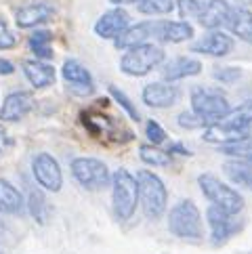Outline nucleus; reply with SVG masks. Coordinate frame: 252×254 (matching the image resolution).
<instances>
[{"instance_id": "0eeeda50", "label": "nucleus", "mask_w": 252, "mask_h": 254, "mask_svg": "<svg viewBox=\"0 0 252 254\" xmlns=\"http://www.w3.org/2000/svg\"><path fill=\"white\" fill-rule=\"evenodd\" d=\"M69 170L71 177L76 179V183L88 189V191H99V189L112 185V172L105 162H101L99 158H91V156L74 158L69 164Z\"/></svg>"}, {"instance_id": "2f4dec72", "label": "nucleus", "mask_w": 252, "mask_h": 254, "mask_svg": "<svg viewBox=\"0 0 252 254\" xmlns=\"http://www.w3.org/2000/svg\"><path fill=\"white\" fill-rule=\"evenodd\" d=\"M177 8H179V15L185 21H189V19H197L202 15L204 2L202 0H177Z\"/></svg>"}, {"instance_id": "dca6fc26", "label": "nucleus", "mask_w": 252, "mask_h": 254, "mask_svg": "<svg viewBox=\"0 0 252 254\" xmlns=\"http://www.w3.org/2000/svg\"><path fill=\"white\" fill-rule=\"evenodd\" d=\"M202 61L195 59V57H175L164 63L162 67V80L166 82H179V80H185V78H193L197 74H202Z\"/></svg>"}, {"instance_id": "cd10ccee", "label": "nucleus", "mask_w": 252, "mask_h": 254, "mask_svg": "<svg viewBox=\"0 0 252 254\" xmlns=\"http://www.w3.org/2000/svg\"><path fill=\"white\" fill-rule=\"evenodd\" d=\"M139 13L149 15V17H162V15H170L177 8L175 0H139L137 2Z\"/></svg>"}, {"instance_id": "f8f14e48", "label": "nucleus", "mask_w": 252, "mask_h": 254, "mask_svg": "<svg viewBox=\"0 0 252 254\" xmlns=\"http://www.w3.org/2000/svg\"><path fill=\"white\" fill-rule=\"evenodd\" d=\"M61 76L67 88L78 97H91L95 93V80L78 59H67L61 67Z\"/></svg>"}, {"instance_id": "7ed1b4c3", "label": "nucleus", "mask_w": 252, "mask_h": 254, "mask_svg": "<svg viewBox=\"0 0 252 254\" xmlns=\"http://www.w3.org/2000/svg\"><path fill=\"white\" fill-rule=\"evenodd\" d=\"M168 231L189 242H200L204 238L202 212L193 199H179L168 210Z\"/></svg>"}, {"instance_id": "393cba45", "label": "nucleus", "mask_w": 252, "mask_h": 254, "mask_svg": "<svg viewBox=\"0 0 252 254\" xmlns=\"http://www.w3.org/2000/svg\"><path fill=\"white\" fill-rule=\"evenodd\" d=\"M25 204L30 208V214L34 216V221L38 225H47L51 219V206L47 202V195H44L38 187H30L28 189V199Z\"/></svg>"}, {"instance_id": "b1692460", "label": "nucleus", "mask_w": 252, "mask_h": 254, "mask_svg": "<svg viewBox=\"0 0 252 254\" xmlns=\"http://www.w3.org/2000/svg\"><path fill=\"white\" fill-rule=\"evenodd\" d=\"M223 172L233 185L244 187V189H248V191H252V162H248L246 158L225 162Z\"/></svg>"}, {"instance_id": "a878e982", "label": "nucleus", "mask_w": 252, "mask_h": 254, "mask_svg": "<svg viewBox=\"0 0 252 254\" xmlns=\"http://www.w3.org/2000/svg\"><path fill=\"white\" fill-rule=\"evenodd\" d=\"M139 158H141L143 164H147V166L166 168V166H170V162H173V153L168 149H160L158 145L145 143L139 147Z\"/></svg>"}, {"instance_id": "f704fd0d", "label": "nucleus", "mask_w": 252, "mask_h": 254, "mask_svg": "<svg viewBox=\"0 0 252 254\" xmlns=\"http://www.w3.org/2000/svg\"><path fill=\"white\" fill-rule=\"evenodd\" d=\"M15 44H17L15 34L6 28V23H4V21H0V49L6 51V49H13Z\"/></svg>"}, {"instance_id": "1a4fd4ad", "label": "nucleus", "mask_w": 252, "mask_h": 254, "mask_svg": "<svg viewBox=\"0 0 252 254\" xmlns=\"http://www.w3.org/2000/svg\"><path fill=\"white\" fill-rule=\"evenodd\" d=\"M238 214H231L223 208L210 204L208 210H206V219H208V225H210V242L214 246H221L227 240H231L236 235L242 225H238Z\"/></svg>"}, {"instance_id": "37998d69", "label": "nucleus", "mask_w": 252, "mask_h": 254, "mask_svg": "<svg viewBox=\"0 0 252 254\" xmlns=\"http://www.w3.org/2000/svg\"><path fill=\"white\" fill-rule=\"evenodd\" d=\"M0 254H4V252H2V250H0Z\"/></svg>"}, {"instance_id": "9d476101", "label": "nucleus", "mask_w": 252, "mask_h": 254, "mask_svg": "<svg viewBox=\"0 0 252 254\" xmlns=\"http://www.w3.org/2000/svg\"><path fill=\"white\" fill-rule=\"evenodd\" d=\"M236 47L231 34H225L223 30H208L202 38L191 42L189 51L197 53V55H208V57H227Z\"/></svg>"}, {"instance_id": "2eb2a0df", "label": "nucleus", "mask_w": 252, "mask_h": 254, "mask_svg": "<svg viewBox=\"0 0 252 254\" xmlns=\"http://www.w3.org/2000/svg\"><path fill=\"white\" fill-rule=\"evenodd\" d=\"M34 95L30 90H17V93L6 95L0 107V122H19L32 112Z\"/></svg>"}, {"instance_id": "4be33fe9", "label": "nucleus", "mask_w": 252, "mask_h": 254, "mask_svg": "<svg viewBox=\"0 0 252 254\" xmlns=\"http://www.w3.org/2000/svg\"><path fill=\"white\" fill-rule=\"evenodd\" d=\"M25 197L11 181L0 179V212L2 214H23Z\"/></svg>"}, {"instance_id": "20e7f679", "label": "nucleus", "mask_w": 252, "mask_h": 254, "mask_svg": "<svg viewBox=\"0 0 252 254\" xmlns=\"http://www.w3.org/2000/svg\"><path fill=\"white\" fill-rule=\"evenodd\" d=\"M166 61V51L154 42H145L139 47H132L124 51L120 59V71L130 78H141L147 76L149 71H154Z\"/></svg>"}, {"instance_id": "6ab92c4d", "label": "nucleus", "mask_w": 252, "mask_h": 254, "mask_svg": "<svg viewBox=\"0 0 252 254\" xmlns=\"http://www.w3.org/2000/svg\"><path fill=\"white\" fill-rule=\"evenodd\" d=\"M53 6L47 2H30L17 8L15 13V21L19 28H36V25H42L53 19Z\"/></svg>"}, {"instance_id": "f03ea898", "label": "nucleus", "mask_w": 252, "mask_h": 254, "mask_svg": "<svg viewBox=\"0 0 252 254\" xmlns=\"http://www.w3.org/2000/svg\"><path fill=\"white\" fill-rule=\"evenodd\" d=\"M112 206L118 221H130L139 208V183L137 175H130L126 168L112 172Z\"/></svg>"}, {"instance_id": "7c9ffc66", "label": "nucleus", "mask_w": 252, "mask_h": 254, "mask_svg": "<svg viewBox=\"0 0 252 254\" xmlns=\"http://www.w3.org/2000/svg\"><path fill=\"white\" fill-rule=\"evenodd\" d=\"M177 124L181 126V128H185V130H197V128H202V130H204L206 126H210L202 116H197L193 110L179 114V116H177Z\"/></svg>"}, {"instance_id": "423d86ee", "label": "nucleus", "mask_w": 252, "mask_h": 254, "mask_svg": "<svg viewBox=\"0 0 252 254\" xmlns=\"http://www.w3.org/2000/svg\"><path fill=\"white\" fill-rule=\"evenodd\" d=\"M189 101H191V110L208 124L223 120L231 112L229 99L214 86H193L189 90Z\"/></svg>"}, {"instance_id": "ddd939ff", "label": "nucleus", "mask_w": 252, "mask_h": 254, "mask_svg": "<svg viewBox=\"0 0 252 254\" xmlns=\"http://www.w3.org/2000/svg\"><path fill=\"white\" fill-rule=\"evenodd\" d=\"M130 25V15L122 6H114L110 11H105L99 19L95 21V36L103 40H114L118 34H122Z\"/></svg>"}, {"instance_id": "412c9836", "label": "nucleus", "mask_w": 252, "mask_h": 254, "mask_svg": "<svg viewBox=\"0 0 252 254\" xmlns=\"http://www.w3.org/2000/svg\"><path fill=\"white\" fill-rule=\"evenodd\" d=\"M23 74L34 88H47L51 84H55V78H57L55 67H53L51 63H47L44 59L23 61Z\"/></svg>"}, {"instance_id": "c9c22d12", "label": "nucleus", "mask_w": 252, "mask_h": 254, "mask_svg": "<svg viewBox=\"0 0 252 254\" xmlns=\"http://www.w3.org/2000/svg\"><path fill=\"white\" fill-rule=\"evenodd\" d=\"M168 151L170 153H177V156H191V151H189L185 145H181V143H170L168 145Z\"/></svg>"}, {"instance_id": "58836bf2", "label": "nucleus", "mask_w": 252, "mask_h": 254, "mask_svg": "<svg viewBox=\"0 0 252 254\" xmlns=\"http://www.w3.org/2000/svg\"><path fill=\"white\" fill-rule=\"evenodd\" d=\"M114 6H124V4H137L139 0H110Z\"/></svg>"}, {"instance_id": "ea45409f", "label": "nucleus", "mask_w": 252, "mask_h": 254, "mask_svg": "<svg viewBox=\"0 0 252 254\" xmlns=\"http://www.w3.org/2000/svg\"><path fill=\"white\" fill-rule=\"evenodd\" d=\"M252 4V0H236V6H242V8H248Z\"/></svg>"}, {"instance_id": "c756f323", "label": "nucleus", "mask_w": 252, "mask_h": 254, "mask_svg": "<svg viewBox=\"0 0 252 254\" xmlns=\"http://www.w3.org/2000/svg\"><path fill=\"white\" fill-rule=\"evenodd\" d=\"M107 90H110V95L114 97V101L122 107V110L126 112V116H128L132 122H141V114H139V110H137V105L130 101V97L126 95L124 90H120L118 86H114V84L107 86Z\"/></svg>"}, {"instance_id": "f257e3e1", "label": "nucleus", "mask_w": 252, "mask_h": 254, "mask_svg": "<svg viewBox=\"0 0 252 254\" xmlns=\"http://www.w3.org/2000/svg\"><path fill=\"white\" fill-rule=\"evenodd\" d=\"M137 183H139V206L145 219L158 221L164 216L168 208V189L154 170L143 168L137 172Z\"/></svg>"}, {"instance_id": "5701e85b", "label": "nucleus", "mask_w": 252, "mask_h": 254, "mask_svg": "<svg viewBox=\"0 0 252 254\" xmlns=\"http://www.w3.org/2000/svg\"><path fill=\"white\" fill-rule=\"evenodd\" d=\"M225 28L229 30V34L236 36V38L252 44V13L248 11V8L233 6L231 15H229V21H227Z\"/></svg>"}, {"instance_id": "72a5a7b5", "label": "nucleus", "mask_w": 252, "mask_h": 254, "mask_svg": "<svg viewBox=\"0 0 252 254\" xmlns=\"http://www.w3.org/2000/svg\"><path fill=\"white\" fill-rule=\"evenodd\" d=\"M145 137L151 145H162L166 141V130L156 122V120H147L145 124Z\"/></svg>"}, {"instance_id": "e433bc0d", "label": "nucleus", "mask_w": 252, "mask_h": 254, "mask_svg": "<svg viewBox=\"0 0 252 254\" xmlns=\"http://www.w3.org/2000/svg\"><path fill=\"white\" fill-rule=\"evenodd\" d=\"M15 67H13V63L8 61V59H0V76H8V74H13Z\"/></svg>"}, {"instance_id": "9b49d317", "label": "nucleus", "mask_w": 252, "mask_h": 254, "mask_svg": "<svg viewBox=\"0 0 252 254\" xmlns=\"http://www.w3.org/2000/svg\"><path fill=\"white\" fill-rule=\"evenodd\" d=\"M141 99L147 107L154 110H166L173 107L179 99H181V88L175 82H166V80H158V82H149L143 86Z\"/></svg>"}, {"instance_id": "a211bd4d", "label": "nucleus", "mask_w": 252, "mask_h": 254, "mask_svg": "<svg viewBox=\"0 0 252 254\" xmlns=\"http://www.w3.org/2000/svg\"><path fill=\"white\" fill-rule=\"evenodd\" d=\"M231 8L233 6L227 0H206L204 11L197 17V23H200L204 30H221L229 21Z\"/></svg>"}, {"instance_id": "c85d7f7f", "label": "nucleus", "mask_w": 252, "mask_h": 254, "mask_svg": "<svg viewBox=\"0 0 252 254\" xmlns=\"http://www.w3.org/2000/svg\"><path fill=\"white\" fill-rule=\"evenodd\" d=\"M30 49L38 59H51L53 57V49H51V32L47 30H38L30 36Z\"/></svg>"}, {"instance_id": "4468645a", "label": "nucleus", "mask_w": 252, "mask_h": 254, "mask_svg": "<svg viewBox=\"0 0 252 254\" xmlns=\"http://www.w3.org/2000/svg\"><path fill=\"white\" fill-rule=\"evenodd\" d=\"M158 32V21H139L134 25H128L122 34H118L114 38V47L118 51H128L139 44L151 42V38H156Z\"/></svg>"}, {"instance_id": "a19ab883", "label": "nucleus", "mask_w": 252, "mask_h": 254, "mask_svg": "<svg viewBox=\"0 0 252 254\" xmlns=\"http://www.w3.org/2000/svg\"><path fill=\"white\" fill-rule=\"evenodd\" d=\"M4 235H6V227H4V223H2V221H0V240H2Z\"/></svg>"}, {"instance_id": "f3484780", "label": "nucleus", "mask_w": 252, "mask_h": 254, "mask_svg": "<svg viewBox=\"0 0 252 254\" xmlns=\"http://www.w3.org/2000/svg\"><path fill=\"white\" fill-rule=\"evenodd\" d=\"M250 137V130L246 128H236L231 124H225V122H212L210 126H206L204 132H202V139L206 143H212V145H219V147H225V145H233L238 141H244Z\"/></svg>"}, {"instance_id": "6e6552de", "label": "nucleus", "mask_w": 252, "mask_h": 254, "mask_svg": "<svg viewBox=\"0 0 252 254\" xmlns=\"http://www.w3.org/2000/svg\"><path fill=\"white\" fill-rule=\"evenodd\" d=\"M32 172L34 179L44 191L57 193L63 187V172L55 156H51L47 151H40L38 156H34L32 160Z\"/></svg>"}, {"instance_id": "39448f33", "label": "nucleus", "mask_w": 252, "mask_h": 254, "mask_svg": "<svg viewBox=\"0 0 252 254\" xmlns=\"http://www.w3.org/2000/svg\"><path fill=\"white\" fill-rule=\"evenodd\" d=\"M197 185H200V191L210 204L219 206L231 214H240L244 210V195L217 175H212V172H202L197 177Z\"/></svg>"}, {"instance_id": "79ce46f5", "label": "nucleus", "mask_w": 252, "mask_h": 254, "mask_svg": "<svg viewBox=\"0 0 252 254\" xmlns=\"http://www.w3.org/2000/svg\"><path fill=\"white\" fill-rule=\"evenodd\" d=\"M246 160H248V162H252V153H250V156H248V158H246Z\"/></svg>"}, {"instance_id": "aec40b11", "label": "nucleus", "mask_w": 252, "mask_h": 254, "mask_svg": "<svg viewBox=\"0 0 252 254\" xmlns=\"http://www.w3.org/2000/svg\"><path fill=\"white\" fill-rule=\"evenodd\" d=\"M193 25L181 19V21H168V19H160L158 21V32L156 38L160 42H168V44H181L193 38Z\"/></svg>"}, {"instance_id": "473e14b6", "label": "nucleus", "mask_w": 252, "mask_h": 254, "mask_svg": "<svg viewBox=\"0 0 252 254\" xmlns=\"http://www.w3.org/2000/svg\"><path fill=\"white\" fill-rule=\"evenodd\" d=\"M242 76H244V71H242V67H238V65H223V67H217L212 71V78L217 80L219 84H233Z\"/></svg>"}, {"instance_id": "bb28decb", "label": "nucleus", "mask_w": 252, "mask_h": 254, "mask_svg": "<svg viewBox=\"0 0 252 254\" xmlns=\"http://www.w3.org/2000/svg\"><path fill=\"white\" fill-rule=\"evenodd\" d=\"M221 122L231 124V126H236V128L250 130V126H252V99H246V101L240 103L236 110L231 107V112L225 116Z\"/></svg>"}, {"instance_id": "4c0bfd02", "label": "nucleus", "mask_w": 252, "mask_h": 254, "mask_svg": "<svg viewBox=\"0 0 252 254\" xmlns=\"http://www.w3.org/2000/svg\"><path fill=\"white\" fill-rule=\"evenodd\" d=\"M11 143H13V141L6 137V132H4L2 128H0V153H2L6 147H11Z\"/></svg>"}]
</instances>
